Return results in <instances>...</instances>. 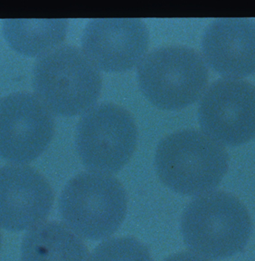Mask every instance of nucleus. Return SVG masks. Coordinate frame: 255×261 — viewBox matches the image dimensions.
Wrapping results in <instances>:
<instances>
[{
  "mask_svg": "<svg viewBox=\"0 0 255 261\" xmlns=\"http://www.w3.org/2000/svg\"><path fill=\"white\" fill-rule=\"evenodd\" d=\"M89 261H154L149 249L133 238L103 241L93 250Z\"/></svg>",
  "mask_w": 255,
  "mask_h": 261,
  "instance_id": "14",
  "label": "nucleus"
},
{
  "mask_svg": "<svg viewBox=\"0 0 255 261\" xmlns=\"http://www.w3.org/2000/svg\"><path fill=\"white\" fill-rule=\"evenodd\" d=\"M59 211L66 227L77 236L101 241L111 236L125 219L127 194L110 174L82 172L65 185Z\"/></svg>",
  "mask_w": 255,
  "mask_h": 261,
  "instance_id": "4",
  "label": "nucleus"
},
{
  "mask_svg": "<svg viewBox=\"0 0 255 261\" xmlns=\"http://www.w3.org/2000/svg\"><path fill=\"white\" fill-rule=\"evenodd\" d=\"M137 138L132 115L122 106L103 102L92 107L79 120L75 145L88 171L111 174L130 161Z\"/></svg>",
  "mask_w": 255,
  "mask_h": 261,
  "instance_id": "6",
  "label": "nucleus"
},
{
  "mask_svg": "<svg viewBox=\"0 0 255 261\" xmlns=\"http://www.w3.org/2000/svg\"><path fill=\"white\" fill-rule=\"evenodd\" d=\"M181 232L192 252L217 260L243 251L251 236V218L235 196L208 192L186 206L181 218Z\"/></svg>",
  "mask_w": 255,
  "mask_h": 261,
  "instance_id": "2",
  "label": "nucleus"
},
{
  "mask_svg": "<svg viewBox=\"0 0 255 261\" xmlns=\"http://www.w3.org/2000/svg\"><path fill=\"white\" fill-rule=\"evenodd\" d=\"M1 244H2V237H1V233H0V250H1Z\"/></svg>",
  "mask_w": 255,
  "mask_h": 261,
  "instance_id": "16",
  "label": "nucleus"
},
{
  "mask_svg": "<svg viewBox=\"0 0 255 261\" xmlns=\"http://www.w3.org/2000/svg\"><path fill=\"white\" fill-rule=\"evenodd\" d=\"M100 71L82 50L59 45L38 57L33 86L37 97L53 114L75 116L90 110L101 93Z\"/></svg>",
  "mask_w": 255,
  "mask_h": 261,
  "instance_id": "3",
  "label": "nucleus"
},
{
  "mask_svg": "<svg viewBox=\"0 0 255 261\" xmlns=\"http://www.w3.org/2000/svg\"><path fill=\"white\" fill-rule=\"evenodd\" d=\"M53 193L45 177L25 165L0 168V227L17 232L42 224L52 210Z\"/></svg>",
  "mask_w": 255,
  "mask_h": 261,
  "instance_id": "10",
  "label": "nucleus"
},
{
  "mask_svg": "<svg viewBox=\"0 0 255 261\" xmlns=\"http://www.w3.org/2000/svg\"><path fill=\"white\" fill-rule=\"evenodd\" d=\"M203 133L221 145L237 146L255 136V88L236 78L214 82L199 103Z\"/></svg>",
  "mask_w": 255,
  "mask_h": 261,
  "instance_id": "7",
  "label": "nucleus"
},
{
  "mask_svg": "<svg viewBox=\"0 0 255 261\" xmlns=\"http://www.w3.org/2000/svg\"><path fill=\"white\" fill-rule=\"evenodd\" d=\"M138 86L152 105L178 110L196 102L208 81V70L194 49L168 45L152 50L139 63Z\"/></svg>",
  "mask_w": 255,
  "mask_h": 261,
  "instance_id": "5",
  "label": "nucleus"
},
{
  "mask_svg": "<svg viewBox=\"0 0 255 261\" xmlns=\"http://www.w3.org/2000/svg\"><path fill=\"white\" fill-rule=\"evenodd\" d=\"M164 261H208L206 257H202L194 252L177 253L172 256L166 257Z\"/></svg>",
  "mask_w": 255,
  "mask_h": 261,
  "instance_id": "15",
  "label": "nucleus"
},
{
  "mask_svg": "<svg viewBox=\"0 0 255 261\" xmlns=\"http://www.w3.org/2000/svg\"><path fill=\"white\" fill-rule=\"evenodd\" d=\"M21 261H89L80 237L54 221L31 228L21 246Z\"/></svg>",
  "mask_w": 255,
  "mask_h": 261,
  "instance_id": "12",
  "label": "nucleus"
},
{
  "mask_svg": "<svg viewBox=\"0 0 255 261\" xmlns=\"http://www.w3.org/2000/svg\"><path fill=\"white\" fill-rule=\"evenodd\" d=\"M223 145L195 129L177 130L157 146L155 166L160 180L172 191L200 196L214 191L228 169Z\"/></svg>",
  "mask_w": 255,
  "mask_h": 261,
  "instance_id": "1",
  "label": "nucleus"
},
{
  "mask_svg": "<svg viewBox=\"0 0 255 261\" xmlns=\"http://www.w3.org/2000/svg\"><path fill=\"white\" fill-rule=\"evenodd\" d=\"M203 56L215 72L226 78L255 72V22L248 18H218L204 33Z\"/></svg>",
  "mask_w": 255,
  "mask_h": 261,
  "instance_id": "11",
  "label": "nucleus"
},
{
  "mask_svg": "<svg viewBox=\"0 0 255 261\" xmlns=\"http://www.w3.org/2000/svg\"><path fill=\"white\" fill-rule=\"evenodd\" d=\"M54 134L52 112L30 93L9 94L0 101V158L24 164L47 149Z\"/></svg>",
  "mask_w": 255,
  "mask_h": 261,
  "instance_id": "8",
  "label": "nucleus"
},
{
  "mask_svg": "<svg viewBox=\"0 0 255 261\" xmlns=\"http://www.w3.org/2000/svg\"><path fill=\"white\" fill-rule=\"evenodd\" d=\"M149 46V32L138 18H95L81 37L85 56L98 69L123 72L141 62Z\"/></svg>",
  "mask_w": 255,
  "mask_h": 261,
  "instance_id": "9",
  "label": "nucleus"
},
{
  "mask_svg": "<svg viewBox=\"0 0 255 261\" xmlns=\"http://www.w3.org/2000/svg\"><path fill=\"white\" fill-rule=\"evenodd\" d=\"M67 19H6L3 33L15 51L25 56H43L65 40Z\"/></svg>",
  "mask_w": 255,
  "mask_h": 261,
  "instance_id": "13",
  "label": "nucleus"
}]
</instances>
